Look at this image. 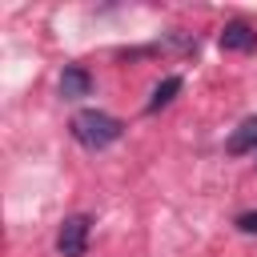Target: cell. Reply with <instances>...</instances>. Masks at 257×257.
<instances>
[{"label": "cell", "mask_w": 257, "mask_h": 257, "mask_svg": "<svg viewBox=\"0 0 257 257\" xmlns=\"http://www.w3.org/2000/svg\"><path fill=\"white\" fill-rule=\"evenodd\" d=\"M72 137H76V145H84V149H108L112 141H120V133H124V124L116 120V116H108V112H100V108H84V112H76L72 116Z\"/></svg>", "instance_id": "1"}, {"label": "cell", "mask_w": 257, "mask_h": 257, "mask_svg": "<svg viewBox=\"0 0 257 257\" xmlns=\"http://www.w3.org/2000/svg\"><path fill=\"white\" fill-rule=\"evenodd\" d=\"M88 229H92V221H88L84 213L64 217V225H60V233H56V253H60V257H84V249H88Z\"/></svg>", "instance_id": "2"}, {"label": "cell", "mask_w": 257, "mask_h": 257, "mask_svg": "<svg viewBox=\"0 0 257 257\" xmlns=\"http://www.w3.org/2000/svg\"><path fill=\"white\" fill-rule=\"evenodd\" d=\"M221 48L225 52H253L257 48V32L245 24V20H229L221 28Z\"/></svg>", "instance_id": "3"}, {"label": "cell", "mask_w": 257, "mask_h": 257, "mask_svg": "<svg viewBox=\"0 0 257 257\" xmlns=\"http://www.w3.org/2000/svg\"><path fill=\"white\" fill-rule=\"evenodd\" d=\"M88 92H92V76H88V68L68 64V68L60 72V96H64V100H80V96H88Z\"/></svg>", "instance_id": "4"}, {"label": "cell", "mask_w": 257, "mask_h": 257, "mask_svg": "<svg viewBox=\"0 0 257 257\" xmlns=\"http://www.w3.org/2000/svg\"><path fill=\"white\" fill-rule=\"evenodd\" d=\"M225 153H229V157H241V153H257V116H249V120H241V124H237V133L229 137Z\"/></svg>", "instance_id": "5"}, {"label": "cell", "mask_w": 257, "mask_h": 257, "mask_svg": "<svg viewBox=\"0 0 257 257\" xmlns=\"http://www.w3.org/2000/svg\"><path fill=\"white\" fill-rule=\"evenodd\" d=\"M177 92H181V76H165V80L153 88V96H149V104H145V108H149V112H157V108H165Z\"/></svg>", "instance_id": "6"}, {"label": "cell", "mask_w": 257, "mask_h": 257, "mask_svg": "<svg viewBox=\"0 0 257 257\" xmlns=\"http://www.w3.org/2000/svg\"><path fill=\"white\" fill-rule=\"evenodd\" d=\"M233 225H237L241 233H249V237H253V233H257V209H249V213H241V217H237Z\"/></svg>", "instance_id": "7"}]
</instances>
